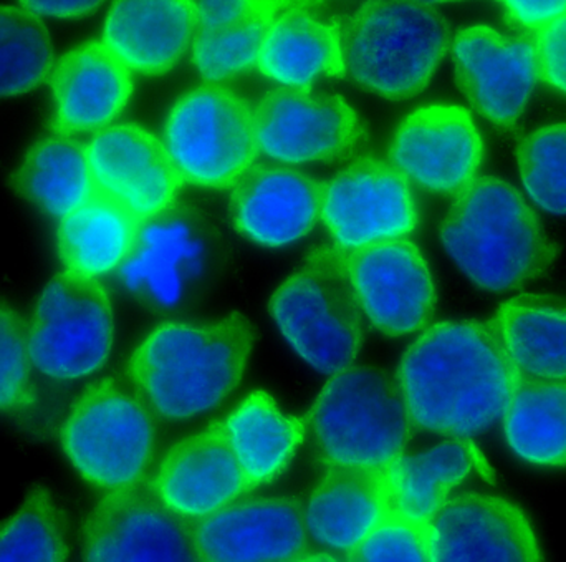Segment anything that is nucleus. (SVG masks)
Here are the masks:
<instances>
[{
  "mask_svg": "<svg viewBox=\"0 0 566 562\" xmlns=\"http://www.w3.org/2000/svg\"><path fill=\"white\" fill-rule=\"evenodd\" d=\"M163 142L186 185L231 188L261 149L254 106L224 83L206 82L169 110Z\"/></svg>",
  "mask_w": 566,
  "mask_h": 562,
  "instance_id": "obj_9",
  "label": "nucleus"
},
{
  "mask_svg": "<svg viewBox=\"0 0 566 562\" xmlns=\"http://www.w3.org/2000/svg\"><path fill=\"white\" fill-rule=\"evenodd\" d=\"M396 381L419 430L484 434L504 417L522 377L492 321H441L406 348Z\"/></svg>",
  "mask_w": 566,
  "mask_h": 562,
  "instance_id": "obj_1",
  "label": "nucleus"
},
{
  "mask_svg": "<svg viewBox=\"0 0 566 562\" xmlns=\"http://www.w3.org/2000/svg\"><path fill=\"white\" fill-rule=\"evenodd\" d=\"M33 368L53 382L85 381L98 374L115 345V312L98 279L63 271L40 292L29 325Z\"/></svg>",
  "mask_w": 566,
  "mask_h": 562,
  "instance_id": "obj_10",
  "label": "nucleus"
},
{
  "mask_svg": "<svg viewBox=\"0 0 566 562\" xmlns=\"http://www.w3.org/2000/svg\"><path fill=\"white\" fill-rule=\"evenodd\" d=\"M229 189L232 225L254 244L286 248L322 221L325 183L292 166H251Z\"/></svg>",
  "mask_w": 566,
  "mask_h": 562,
  "instance_id": "obj_20",
  "label": "nucleus"
},
{
  "mask_svg": "<svg viewBox=\"0 0 566 562\" xmlns=\"http://www.w3.org/2000/svg\"><path fill=\"white\" fill-rule=\"evenodd\" d=\"M70 554L65 510L49 485L36 481L0 520V562H65Z\"/></svg>",
  "mask_w": 566,
  "mask_h": 562,
  "instance_id": "obj_33",
  "label": "nucleus"
},
{
  "mask_svg": "<svg viewBox=\"0 0 566 562\" xmlns=\"http://www.w3.org/2000/svg\"><path fill=\"white\" fill-rule=\"evenodd\" d=\"M339 27L346 75L389 102L424 92L451 50L448 19L421 0H366Z\"/></svg>",
  "mask_w": 566,
  "mask_h": 562,
  "instance_id": "obj_4",
  "label": "nucleus"
},
{
  "mask_svg": "<svg viewBox=\"0 0 566 562\" xmlns=\"http://www.w3.org/2000/svg\"><path fill=\"white\" fill-rule=\"evenodd\" d=\"M436 562H541V541L527 514L501 497L461 493L429 521Z\"/></svg>",
  "mask_w": 566,
  "mask_h": 562,
  "instance_id": "obj_19",
  "label": "nucleus"
},
{
  "mask_svg": "<svg viewBox=\"0 0 566 562\" xmlns=\"http://www.w3.org/2000/svg\"><path fill=\"white\" fill-rule=\"evenodd\" d=\"M151 480L161 500L191 521L209 517L254 490L222 422L172 445Z\"/></svg>",
  "mask_w": 566,
  "mask_h": 562,
  "instance_id": "obj_22",
  "label": "nucleus"
},
{
  "mask_svg": "<svg viewBox=\"0 0 566 562\" xmlns=\"http://www.w3.org/2000/svg\"><path fill=\"white\" fill-rule=\"evenodd\" d=\"M449 53L471 108L499 128L517 125L542 82L534 37L475 23L452 35Z\"/></svg>",
  "mask_w": 566,
  "mask_h": 562,
  "instance_id": "obj_11",
  "label": "nucleus"
},
{
  "mask_svg": "<svg viewBox=\"0 0 566 562\" xmlns=\"http://www.w3.org/2000/svg\"><path fill=\"white\" fill-rule=\"evenodd\" d=\"M60 448L86 483L112 491L138 483L155 457V414L133 385L102 378L73 402Z\"/></svg>",
  "mask_w": 566,
  "mask_h": 562,
  "instance_id": "obj_7",
  "label": "nucleus"
},
{
  "mask_svg": "<svg viewBox=\"0 0 566 562\" xmlns=\"http://www.w3.org/2000/svg\"><path fill=\"white\" fill-rule=\"evenodd\" d=\"M421 2L429 3V6H442V3L465 2V0H421Z\"/></svg>",
  "mask_w": 566,
  "mask_h": 562,
  "instance_id": "obj_42",
  "label": "nucleus"
},
{
  "mask_svg": "<svg viewBox=\"0 0 566 562\" xmlns=\"http://www.w3.org/2000/svg\"><path fill=\"white\" fill-rule=\"evenodd\" d=\"M439 238L459 271L492 294L537 281L558 258L557 244L534 205L499 176L479 175L454 195Z\"/></svg>",
  "mask_w": 566,
  "mask_h": 562,
  "instance_id": "obj_3",
  "label": "nucleus"
},
{
  "mask_svg": "<svg viewBox=\"0 0 566 562\" xmlns=\"http://www.w3.org/2000/svg\"><path fill=\"white\" fill-rule=\"evenodd\" d=\"M346 252L356 295L373 329L398 339L428 327L438 289L431 266L415 241L388 239Z\"/></svg>",
  "mask_w": 566,
  "mask_h": 562,
  "instance_id": "obj_16",
  "label": "nucleus"
},
{
  "mask_svg": "<svg viewBox=\"0 0 566 562\" xmlns=\"http://www.w3.org/2000/svg\"><path fill=\"white\" fill-rule=\"evenodd\" d=\"M475 471L489 477L488 461L471 438H448L419 454L401 455L385 473V513L429 523Z\"/></svg>",
  "mask_w": 566,
  "mask_h": 562,
  "instance_id": "obj_27",
  "label": "nucleus"
},
{
  "mask_svg": "<svg viewBox=\"0 0 566 562\" xmlns=\"http://www.w3.org/2000/svg\"><path fill=\"white\" fill-rule=\"evenodd\" d=\"M269 311L290 348L318 374L349 367L361 352L366 318L348 252L338 246L313 249L275 289Z\"/></svg>",
  "mask_w": 566,
  "mask_h": 562,
  "instance_id": "obj_6",
  "label": "nucleus"
},
{
  "mask_svg": "<svg viewBox=\"0 0 566 562\" xmlns=\"http://www.w3.org/2000/svg\"><path fill=\"white\" fill-rule=\"evenodd\" d=\"M32 367L27 324L12 305L0 301V414L32 405Z\"/></svg>",
  "mask_w": 566,
  "mask_h": 562,
  "instance_id": "obj_36",
  "label": "nucleus"
},
{
  "mask_svg": "<svg viewBox=\"0 0 566 562\" xmlns=\"http://www.w3.org/2000/svg\"><path fill=\"white\" fill-rule=\"evenodd\" d=\"M139 222L115 202L93 195L60 219L56 251L63 268L88 279L118 272L135 244Z\"/></svg>",
  "mask_w": 566,
  "mask_h": 562,
  "instance_id": "obj_30",
  "label": "nucleus"
},
{
  "mask_svg": "<svg viewBox=\"0 0 566 562\" xmlns=\"http://www.w3.org/2000/svg\"><path fill=\"white\" fill-rule=\"evenodd\" d=\"M254 342V327L241 312L209 322L168 321L143 339L126 374L156 417L195 420L238 391Z\"/></svg>",
  "mask_w": 566,
  "mask_h": 562,
  "instance_id": "obj_2",
  "label": "nucleus"
},
{
  "mask_svg": "<svg viewBox=\"0 0 566 562\" xmlns=\"http://www.w3.org/2000/svg\"><path fill=\"white\" fill-rule=\"evenodd\" d=\"M323 467L388 470L408 450L415 424L396 375L349 365L328 381L305 417Z\"/></svg>",
  "mask_w": 566,
  "mask_h": 562,
  "instance_id": "obj_5",
  "label": "nucleus"
},
{
  "mask_svg": "<svg viewBox=\"0 0 566 562\" xmlns=\"http://www.w3.org/2000/svg\"><path fill=\"white\" fill-rule=\"evenodd\" d=\"M385 471L326 467L303 503L310 540L329 556H348L385 514Z\"/></svg>",
  "mask_w": 566,
  "mask_h": 562,
  "instance_id": "obj_25",
  "label": "nucleus"
},
{
  "mask_svg": "<svg viewBox=\"0 0 566 562\" xmlns=\"http://www.w3.org/2000/svg\"><path fill=\"white\" fill-rule=\"evenodd\" d=\"M12 183L20 198L56 219L65 218L95 195L85 143L59 133L27 149Z\"/></svg>",
  "mask_w": 566,
  "mask_h": 562,
  "instance_id": "obj_31",
  "label": "nucleus"
},
{
  "mask_svg": "<svg viewBox=\"0 0 566 562\" xmlns=\"http://www.w3.org/2000/svg\"><path fill=\"white\" fill-rule=\"evenodd\" d=\"M222 425L254 490L285 473L308 435L305 417L286 414L265 391L249 394Z\"/></svg>",
  "mask_w": 566,
  "mask_h": 562,
  "instance_id": "obj_28",
  "label": "nucleus"
},
{
  "mask_svg": "<svg viewBox=\"0 0 566 562\" xmlns=\"http://www.w3.org/2000/svg\"><path fill=\"white\" fill-rule=\"evenodd\" d=\"M485 143L464 106L429 103L402 118L388 162L422 191L454 196L481 175Z\"/></svg>",
  "mask_w": 566,
  "mask_h": 562,
  "instance_id": "obj_15",
  "label": "nucleus"
},
{
  "mask_svg": "<svg viewBox=\"0 0 566 562\" xmlns=\"http://www.w3.org/2000/svg\"><path fill=\"white\" fill-rule=\"evenodd\" d=\"M222 258L221 239L208 218L175 202L139 222L118 278L153 311L176 314L201 301L218 278Z\"/></svg>",
  "mask_w": 566,
  "mask_h": 562,
  "instance_id": "obj_8",
  "label": "nucleus"
},
{
  "mask_svg": "<svg viewBox=\"0 0 566 562\" xmlns=\"http://www.w3.org/2000/svg\"><path fill=\"white\" fill-rule=\"evenodd\" d=\"M49 82L52 129L59 135L96 133L113 125L135 90L132 70L102 39L63 53Z\"/></svg>",
  "mask_w": 566,
  "mask_h": 562,
  "instance_id": "obj_21",
  "label": "nucleus"
},
{
  "mask_svg": "<svg viewBox=\"0 0 566 562\" xmlns=\"http://www.w3.org/2000/svg\"><path fill=\"white\" fill-rule=\"evenodd\" d=\"M286 0H196L198 30L191 46L205 82L224 83L258 69L259 53Z\"/></svg>",
  "mask_w": 566,
  "mask_h": 562,
  "instance_id": "obj_26",
  "label": "nucleus"
},
{
  "mask_svg": "<svg viewBox=\"0 0 566 562\" xmlns=\"http://www.w3.org/2000/svg\"><path fill=\"white\" fill-rule=\"evenodd\" d=\"M502 428L505 444L525 464L566 468V382L522 378Z\"/></svg>",
  "mask_w": 566,
  "mask_h": 562,
  "instance_id": "obj_32",
  "label": "nucleus"
},
{
  "mask_svg": "<svg viewBox=\"0 0 566 562\" xmlns=\"http://www.w3.org/2000/svg\"><path fill=\"white\" fill-rule=\"evenodd\" d=\"M196 30V0H112L102 40L133 73L158 76L191 50Z\"/></svg>",
  "mask_w": 566,
  "mask_h": 562,
  "instance_id": "obj_23",
  "label": "nucleus"
},
{
  "mask_svg": "<svg viewBox=\"0 0 566 562\" xmlns=\"http://www.w3.org/2000/svg\"><path fill=\"white\" fill-rule=\"evenodd\" d=\"M40 19L80 20L98 12L109 0H17Z\"/></svg>",
  "mask_w": 566,
  "mask_h": 562,
  "instance_id": "obj_40",
  "label": "nucleus"
},
{
  "mask_svg": "<svg viewBox=\"0 0 566 562\" xmlns=\"http://www.w3.org/2000/svg\"><path fill=\"white\" fill-rule=\"evenodd\" d=\"M258 70L290 89H313L323 79L346 75L342 27L310 7L286 3L269 25Z\"/></svg>",
  "mask_w": 566,
  "mask_h": 562,
  "instance_id": "obj_24",
  "label": "nucleus"
},
{
  "mask_svg": "<svg viewBox=\"0 0 566 562\" xmlns=\"http://www.w3.org/2000/svg\"><path fill=\"white\" fill-rule=\"evenodd\" d=\"M534 39L542 82L566 96V19Z\"/></svg>",
  "mask_w": 566,
  "mask_h": 562,
  "instance_id": "obj_39",
  "label": "nucleus"
},
{
  "mask_svg": "<svg viewBox=\"0 0 566 562\" xmlns=\"http://www.w3.org/2000/svg\"><path fill=\"white\" fill-rule=\"evenodd\" d=\"M326 2V0H286V3H295V6L313 7L319 6V3Z\"/></svg>",
  "mask_w": 566,
  "mask_h": 562,
  "instance_id": "obj_41",
  "label": "nucleus"
},
{
  "mask_svg": "<svg viewBox=\"0 0 566 562\" xmlns=\"http://www.w3.org/2000/svg\"><path fill=\"white\" fill-rule=\"evenodd\" d=\"M82 556L92 562L196 561L192 521L175 513L153 480L112 490L82 527Z\"/></svg>",
  "mask_w": 566,
  "mask_h": 562,
  "instance_id": "obj_12",
  "label": "nucleus"
},
{
  "mask_svg": "<svg viewBox=\"0 0 566 562\" xmlns=\"http://www.w3.org/2000/svg\"><path fill=\"white\" fill-rule=\"evenodd\" d=\"M196 560L286 562L308 560L303 503L295 498L238 500L192 521Z\"/></svg>",
  "mask_w": 566,
  "mask_h": 562,
  "instance_id": "obj_18",
  "label": "nucleus"
},
{
  "mask_svg": "<svg viewBox=\"0 0 566 562\" xmlns=\"http://www.w3.org/2000/svg\"><path fill=\"white\" fill-rule=\"evenodd\" d=\"M261 155L281 165L326 163L352 152L363 123L339 93L279 86L254 106Z\"/></svg>",
  "mask_w": 566,
  "mask_h": 562,
  "instance_id": "obj_14",
  "label": "nucleus"
},
{
  "mask_svg": "<svg viewBox=\"0 0 566 562\" xmlns=\"http://www.w3.org/2000/svg\"><path fill=\"white\" fill-rule=\"evenodd\" d=\"M55 46L43 19L0 3V98L27 95L49 82Z\"/></svg>",
  "mask_w": 566,
  "mask_h": 562,
  "instance_id": "obj_34",
  "label": "nucleus"
},
{
  "mask_svg": "<svg viewBox=\"0 0 566 562\" xmlns=\"http://www.w3.org/2000/svg\"><path fill=\"white\" fill-rule=\"evenodd\" d=\"M352 561L431 560V527L428 521L385 513L368 537L348 554Z\"/></svg>",
  "mask_w": 566,
  "mask_h": 562,
  "instance_id": "obj_37",
  "label": "nucleus"
},
{
  "mask_svg": "<svg viewBox=\"0 0 566 562\" xmlns=\"http://www.w3.org/2000/svg\"><path fill=\"white\" fill-rule=\"evenodd\" d=\"M322 221L335 246L355 251L409 238L418 228L419 209L411 183L391 163L363 156L325 183Z\"/></svg>",
  "mask_w": 566,
  "mask_h": 562,
  "instance_id": "obj_13",
  "label": "nucleus"
},
{
  "mask_svg": "<svg viewBox=\"0 0 566 562\" xmlns=\"http://www.w3.org/2000/svg\"><path fill=\"white\" fill-rule=\"evenodd\" d=\"M515 159L528 201L548 215L566 216V122L522 136Z\"/></svg>",
  "mask_w": 566,
  "mask_h": 562,
  "instance_id": "obj_35",
  "label": "nucleus"
},
{
  "mask_svg": "<svg viewBox=\"0 0 566 562\" xmlns=\"http://www.w3.org/2000/svg\"><path fill=\"white\" fill-rule=\"evenodd\" d=\"M518 33L537 37L566 19V0H495Z\"/></svg>",
  "mask_w": 566,
  "mask_h": 562,
  "instance_id": "obj_38",
  "label": "nucleus"
},
{
  "mask_svg": "<svg viewBox=\"0 0 566 562\" xmlns=\"http://www.w3.org/2000/svg\"><path fill=\"white\" fill-rule=\"evenodd\" d=\"M492 322L524 381L566 382V298L514 295Z\"/></svg>",
  "mask_w": 566,
  "mask_h": 562,
  "instance_id": "obj_29",
  "label": "nucleus"
},
{
  "mask_svg": "<svg viewBox=\"0 0 566 562\" xmlns=\"http://www.w3.org/2000/svg\"><path fill=\"white\" fill-rule=\"evenodd\" d=\"M93 192L138 221L175 205L186 185L165 142L135 123H113L86 143Z\"/></svg>",
  "mask_w": 566,
  "mask_h": 562,
  "instance_id": "obj_17",
  "label": "nucleus"
}]
</instances>
